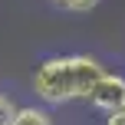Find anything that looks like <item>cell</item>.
<instances>
[{
  "label": "cell",
  "mask_w": 125,
  "mask_h": 125,
  "mask_svg": "<svg viewBox=\"0 0 125 125\" xmlns=\"http://www.w3.org/2000/svg\"><path fill=\"white\" fill-rule=\"evenodd\" d=\"M105 76L95 56L89 53H66V56H46L33 69V92L43 105H69V102H89L95 82Z\"/></svg>",
  "instance_id": "1"
},
{
  "label": "cell",
  "mask_w": 125,
  "mask_h": 125,
  "mask_svg": "<svg viewBox=\"0 0 125 125\" xmlns=\"http://www.w3.org/2000/svg\"><path fill=\"white\" fill-rule=\"evenodd\" d=\"M89 105L99 109V112H105V115L119 112V109L125 105V76H122V73H109V69H105V76L95 82L92 95H89Z\"/></svg>",
  "instance_id": "2"
},
{
  "label": "cell",
  "mask_w": 125,
  "mask_h": 125,
  "mask_svg": "<svg viewBox=\"0 0 125 125\" xmlns=\"http://www.w3.org/2000/svg\"><path fill=\"white\" fill-rule=\"evenodd\" d=\"M10 125H56V122H53V115H50L46 105H20L17 119Z\"/></svg>",
  "instance_id": "3"
},
{
  "label": "cell",
  "mask_w": 125,
  "mask_h": 125,
  "mask_svg": "<svg viewBox=\"0 0 125 125\" xmlns=\"http://www.w3.org/2000/svg\"><path fill=\"white\" fill-rule=\"evenodd\" d=\"M50 3L62 13H89L99 7V0H50Z\"/></svg>",
  "instance_id": "4"
},
{
  "label": "cell",
  "mask_w": 125,
  "mask_h": 125,
  "mask_svg": "<svg viewBox=\"0 0 125 125\" xmlns=\"http://www.w3.org/2000/svg\"><path fill=\"white\" fill-rule=\"evenodd\" d=\"M17 109H20V105L10 99V95L0 92V125H10L13 119H17Z\"/></svg>",
  "instance_id": "5"
},
{
  "label": "cell",
  "mask_w": 125,
  "mask_h": 125,
  "mask_svg": "<svg viewBox=\"0 0 125 125\" xmlns=\"http://www.w3.org/2000/svg\"><path fill=\"white\" fill-rule=\"evenodd\" d=\"M105 125H125V109H119V112L105 115Z\"/></svg>",
  "instance_id": "6"
}]
</instances>
